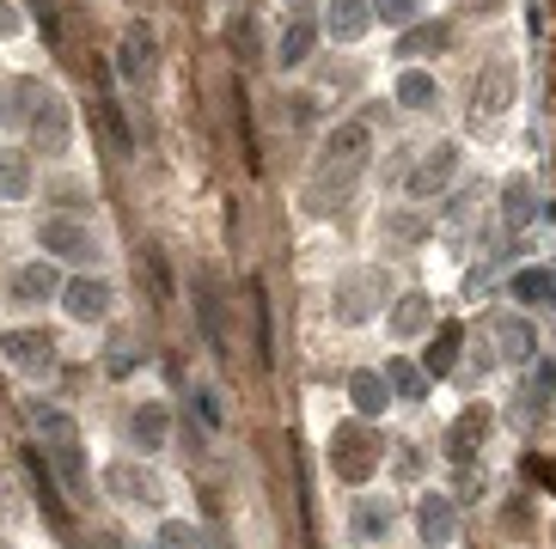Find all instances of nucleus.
<instances>
[{
	"mask_svg": "<svg viewBox=\"0 0 556 549\" xmlns=\"http://www.w3.org/2000/svg\"><path fill=\"white\" fill-rule=\"evenodd\" d=\"M374 153V116H349L325 135L318 153V178H312V208H343L349 190L361 183V165Z\"/></svg>",
	"mask_w": 556,
	"mask_h": 549,
	"instance_id": "f257e3e1",
	"label": "nucleus"
},
{
	"mask_svg": "<svg viewBox=\"0 0 556 549\" xmlns=\"http://www.w3.org/2000/svg\"><path fill=\"white\" fill-rule=\"evenodd\" d=\"M386 464V439L367 416L343 421L337 434H330V470L343 476V483H374V470Z\"/></svg>",
	"mask_w": 556,
	"mask_h": 549,
	"instance_id": "f03ea898",
	"label": "nucleus"
},
{
	"mask_svg": "<svg viewBox=\"0 0 556 549\" xmlns=\"http://www.w3.org/2000/svg\"><path fill=\"white\" fill-rule=\"evenodd\" d=\"M386 293H392V274L374 269V263H355V269L337 274V299H330V311L343 323H367L379 306H386Z\"/></svg>",
	"mask_w": 556,
	"mask_h": 549,
	"instance_id": "7ed1b4c3",
	"label": "nucleus"
},
{
	"mask_svg": "<svg viewBox=\"0 0 556 549\" xmlns=\"http://www.w3.org/2000/svg\"><path fill=\"white\" fill-rule=\"evenodd\" d=\"M190 299H197V323H202L208 355L227 360V355H232V323H227V293H220L214 269H197V274H190Z\"/></svg>",
	"mask_w": 556,
	"mask_h": 549,
	"instance_id": "20e7f679",
	"label": "nucleus"
},
{
	"mask_svg": "<svg viewBox=\"0 0 556 549\" xmlns=\"http://www.w3.org/2000/svg\"><path fill=\"white\" fill-rule=\"evenodd\" d=\"M458 178V141H441V146H428V159L409 165V183L404 195L422 208V202H434V195H446V183Z\"/></svg>",
	"mask_w": 556,
	"mask_h": 549,
	"instance_id": "39448f33",
	"label": "nucleus"
},
{
	"mask_svg": "<svg viewBox=\"0 0 556 549\" xmlns=\"http://www.w3.org/2000/svg\"><path fill=\"white\" fill-rule=\"evenodd\" d=\"M116 74L129 86H148L153 74H160V37H153L148 18H129V31L116 43Z\"/></svg>",
	"mask_w": 556,
	"mask_h": 549,
	"instance_id": "423d86ee",
	"label": "nucleus"
},
{
	"mask_svg": "<svg viewBox=\"0 0 556 549\" xmlns=\"http://www.w3.org/2000/svg\"><path fill=\"white\" fill-rule=\"evenodd\" d=\"M0 355H7V367L25 372V379H50L55 372V336L50 330H7V336H0Z\"/></svg>",
	"mask_w": 556,
	"mask_h": 549,
	"instance_id": "0eeeda50",
	"label": "nucleus"
},
{
	"mask_svg": "<svg viewBox=\"0 0 556 549\" xmlns=\"http://www.w3.org/2000/svg\"><path fill=\"white\" fill-rule=\"evenodd\" d=\"M416 537H422V549H441L458 537V501L453 495H441V488H422L416 495Z\"/></svg>",
	"mask_w": 556,
	"mask_h": 549,
	"instance_id": "6e6552de",
	"label": "nucleus"
},
{
	"mask_svg": "<svg viewBox=\"0 0 556 549\" xmlns=\"http://www.w3.org/2000/svg\"><path fill=\"white\" fill-rule=\"evenodd\" d=\"M111 306H116V293H111V281H99V274H74V281L62 288V311L74 323H104Z\"/></svg>",
	"mask_w": 556,
	"mask_h": 549,
	"instance_id": "1a4fd4ad",
	"label": "nucleus"
},
{
	"mask_svg": "<svg viewBox=\"0 0 556 549\" xmlns=\"http://www.w3.org/2000/svg\"><path fill=\"white\" fill-rule=\"evenodd\" d=\"M490 427H495V409L490 404H465V409H458V421L446 427V458H453V464L477 458V446L490 439Z\"/></svg>",
	"mask_w": 556,
	"mask_h": 549,
	"instance_id": "9d476101",
	"label": "nucleus"
},
{
	"mask_svg": "<svg viewBox=\"0 0 556 549\" xmlns=\"http://www.w3.org/2000/svg\"><path fill=\"white\" fill-rule=\"evenodd\" d=\"M37 239L50 244V257H62V263H92V257H99V239H92L80 220H67V214H50Z\"/></svg>",
	"mask_w": 556,
	"mask_h": 549,
	"instance_id": "9b49d317",
	"label": "nucleus"
},
{
	"mask_svg": "<svg viewBox=\"0 0 556 549\" xmlns=\"http://www.w3.org/2000/svg\"><path fill=\"white\" fill-rule=\"evenodd\" d=\"M397 525V507L386 501V495H361L355 507H349V537L355 544H386Z\"/></svg>",
	"mask_w": 556,
	"mask_h": 549,
	"instance_id": "f8f14e48",
	"label": "nucleus"
},
{
	"mask_svg": "<svg viewBox=\"0 0 556 549\" xmlns=\"http://www.w3.org/2000/svg\"><path fill=\"white\" fill-rule=\"evenodd\" d=\"M397 404V391H392V379H386V367H361L355 379H349V409H355V416H367V421H379L386 416V409Z\"/></svg>",
	"mask_w": 556,
	"mask_h": 549,
	"instance_id": "ddd939ff",
	"label": "nucleus"
},
{
	"mask_svg": "<svg viewBox=\"0 0 556 549\" xmlns=\"http://www.w3.org/2000/svg\"><path fill=\"white\" fill-rule=\"evenodd\" d=\"M539 214H544V202H539V183L532 178H507L502 183V227L507 232H532Z\"/></svg>",
	"mask_w": 556,
	"mask_h": 549,
	"instance_id": "4468645a",
	"label": "nucleus"
},
{
	"mask_svg": "<svg viewBox=\"0 0 556 549\" xmlns=\"http://www.w3.org/2000/svg\"><path fill=\"white\" fill-rule=\"evenodd\" d=\"M374 25V0H325V37L330 43H361Z\"/></svg>",
	"mask_w": 556,
	"mask_h": 549,
	"instance_id": "2eb2a0df",
	"label": "nucleus"
},
{
	"mask_svg": "<svg viewBox=\"0 0 556 549\" xmlns=\"http://www.w3.org/2000/svg\"><path fill=\"white\" fill-rule=\"evenodd\" d=\"M507 293H514V306H526V311L556 306V269H544V263H526V269L507 274Z\"/></svg>",
	"mask_w": 556,
	"mask_h": 549,
	"instance_id": "dca6fc26",
	"label": "nucleus"
},
{
	"mask_svg": "<svg viewBox=\"0 0 556 549\" xmlns=\"http://www.w3.org/2000/svg\"><path fill=\"white\" fill-rule=\"evenodd\" d=\"M495 336H502L507 367H539V330H532L520 311H502V318H495Z\"/></svg>",
	"mask_w": 556,
	"mask_h": 549,
	"instance_id": "f3484780",
	"label": "nucleus"
},
{
	"mask_svg": "<svg viewBox=\"0 0 556 549\" xmlns=\"http://www.w3.org/2000/svg\"><path fill=\"white\" fill-rule=\"evenodd\" d=\"M31 146H43V153H67V104L55 92H43V104H37L31 116Z\"/></svg>",
	"mask_w": 556,
	"mask_h": 549,
	"instance_id": "a211bd4d",
	"label": "nucleus"
},
{
	"mask_svg": "<svg viewBox=\"0 0 556 549\" xmlns=\"http://www.w3.org/2000/svg\"><path fill=\"white\" fill-rule=\"evenodd\" d=\"M129 439H135V452H160L165 439H172V409L165 404H135L129 409Z\"/></svg>",
	"mask_w": 556,
	"mask_h": 549,
	"instance_id": "6ab92c4d",
	"label": "nucleus"
},
{
	"mask_svg": "<svg viewBox=\"0 0 556 549\" xmlns=\"http://www.w3.org/2000/svg\"><path fill=\"white\" fill-rule=\"evenodd\" d=\"M37 104H43V86L37 80H7L0 86V123H7V129H31Z\"/></svg>",
	"mask_w": 556,
	"mask_h": 549,
	"instance_id": "aec40b11",
	"label": "nucleus"
},
{
	"mask_svg": "<svg viewBox=\"0 0 556 549\" xmlns=\"http://www.w3.org/2000/svg\"><path fill=\"white\" fill-rule=\"evenodd\" d=\"M446 43H453V18H422V25L404 31L397 55H404V62H422V55H446Z\"/></svg>",
	"mask_w": 556,
	"mask_h": 549,
	"instance_id": "412c9836",
	"label": "nucleus"
},
{
	"mask_svg": "<svg viewBox=\"0 0 556 549\" xmlns=\"http://www.w3.org/2000/svg\"><path fill=\"white\" fill-rule=\"evenodd\" d=\"M428 323H434V299H428L422 288H409V293H397V306H392V336H422Z\"/></svg>",
	"mask_w": 556,
	"mask_h": 549,
	"instance_id": "4be33fe9",
	"label": "nucleus"
},
{
	"mask_svg": "<svg viewBox=\"0 0 556 549\" xmlns=\"http://www.w3.org/2000/svg\"><path fill=\"white\" fill-rule=\"evenodd\" d=\"M397 104H404V111H434V104H441V80H434L428 67L409 62L404 74H397Z\"/></svg>",
	"mask_w": 556,
	"mask_h": 549,
	"instance_id": "5701e85b",
	"label": "nucleus"
},
{
	"mask_svg": "<svg viewBox=\"0 0 556 549\" xmlns=\"http://www.w3.org/2000/svg\"><path fill=\"white\" fill-rule=\"evenodd\" d=\"M312 43H318V18L294 13V18H288V31H281V43H276V62L281 67H300L312 55Z\"/></svg>",
	"mask_w": 556,
	"mask_h": 549,
	"instance_id": "b1692460",
	"label": "nucleus"
},
{
	"mask_svg": "<svg viewBox=\"0 0 556 549\" xmlns=\"http://www.w3.org/2000/svg\"><path fill=\"white\" fill-rule=\"evenodd\" d=\"M25 476H31V488H37V501H43V513H50L55 525H62V519H67L62 488H55V476H50V458H43V452H31V446H25Z\"/></svg>",
	"mask_w": 556,
	"mask_h": 549,
	"instance_id": "393cba45",
	"label": "nucleus"
},
{
	"mask_svg": "<svg viewBox=\"0 0 556 549\" xmlns=\"http://www.w3.org/2000/svg\"><path fill=\"white\" fill-rule=\"evenodd\" d=\"M458 323H441V330H434V342H428V355H422V372L428 379H446V372L458 367Z\"/></svg>",
	"mask_w": 556,
	"mask_h": 549,
	"instance_id": "a878e982",
	"label": "nucleus"
},
{
	"mask_svg": "<svg viewBox=\"0 0 556 549\" xmlns=\"http://www.w3.org/2000/svg\"><path fill=\"white\" fill-rule=\"evenodd\" d=\"M55 288H62V281H55V269L50 263H25V269H13V299H55Z\"/></svg>",
	"mask_w": 556,
	"mask_h": 549,
	"instance_id": "bb28decb",
	"label": "nucleus"
},
{
	"mask_svg": "<svg viewBox=\"0 0 556 549\" xmlns=\"http://www.w3.org/2000/svg\"><path fill=\"white\" fill-rule=\"evenodd\" d=\"M99 123H104V135H111V153H129L135 146L129 116H123V98H116L111 86H99Z\"/></svg>",
	"mask_w": 556,
	"mask_h": 549,
	"instance_id": "cd10ccee",
	"label": "nucleus"
},
{
	"mask_svg": "<svg viewBox=\"0 0 556 549\" xmlns=\"http://www.w3.org/2000/svg\"><path fill=\"white\" fill-rule=\"evenodd\" d=\"M386 379H392V391L404 397V404H422V397H428V372L416 367V360H404V355L386 360Z\"/></svg>",
	"mask_w": 556,
	"mask_h": 549,
	"instance_id": "c85d7f7f",
	"label": "nucleus"
},
{
	"mask_svg": "<svg viewBox=\"0 0 556 549\" xmlns=\"http://www.w3.org/2000/svg\"><path fill=\"white\" fill-rule=\"evenodd\" d=\"M251 323H257V360H263V367H276V336H269V293H263V281H251Z\"/></svg>",
	"mask_w": 556,
	"mask_h": 549,
	"instance_id": "c756f323",
	"label": "nucleus"
},
{
	"mask_svg": "<svg viewBox=\"0 0 556 549\" xmlns=\"http://www.w3.org/2000/svg\"><path fill=\"white\" fill-rule=\"evenodd\" d=\"M55 464H62V483L80 495L86 488V452H80V434H67V439H55Z\"/></svg>",
	"mask_w": 556,
	"mask_h": 549,
	"instance_id": "7c9ffc66",
	"label": "nucleus"
},
{
	"mask_svg": "<svg viewBox=\"0 0 556 549\" xmlns=\"http://www.w3.org/2000/svg\"><path fill=\"white\" fill-rule=\"evenodd\" d=\"M111 488L123 495V501H153V495H160L148 470H129V464H111Z\"/></svg>",
	"mask_w": 556,
	"mask_h": 549,
	"instance_id": "2f4dec72",
	"label": "nucleus"
},
{
	"mask_svg": "<svg viewBox=\"0 0 556 549\" xmlns=\"http://www.w3.org/2000/svg\"><path fill=\"white\" fill-rule=\"evenodd\" d=\"M502 104H507V67L495 62V67H483V80H477V111L495 116Z\"/></svg>",
	"mask_w": 556,
	"mask_h": 549,
	"instance_id": "473e14b6",
	"label": "nucleus"
},
{
	"mask_svg": "<svg viewBox=\"0 0 556 549\" xmlns=\"http://www.w3.org/2000/svg\"><path fill=\"white\" fill-rule=\"evenodd\" d=\"M25 416H31V427H37V434H50V439L80 434V427H74V416H67V409H55V404H31Z\"/></svg>",
	"mask_w": 556,
	"mask_h": 549,
	"instance_id": "72a5a7b5",
	"label": "nucleus"
},
{
	"mask_svg": "<svg viewBox=\"0 0 556 549\" xmlns=\"http://www.w3.org/2000/svg\"><path fill=\"white\" fill-rule=\"evenodd\" d=\"M160 549H214V544L202 537V525H190V519H165V525H160Z\"/></svg>",
	"mask_w": 556,
	"mask_h": 549,
	"instance_id": "f704fd0d",
	"label": "nucleus"
},
{
	"mask_svg": "<svg viewBox=\"0 0 556 549\" xmlns=\"http://www.w3.org/2000/svg\"><path fill=\"white\" fill-rule=\"evenodd\" d=\"M386 239H392L397 251H416V244L428 239V220L422 214H392V220H386Z\"/></svg>",
	"mask_w": 556,
	"mask_h": 549,
	"instance_id": "c9c22d12",
	"label": "nucleus"
},
{
	"mask_svg": "<svg viewBox=\"0 0 556 549\" xmlns=\"http://www.w3.org/2000/svg\"><path fill=\"white\" fill-rule=\"evenodd\" d=\"M232 55H239V62H257V25H251V13H239L232 18Z\"/></svg>",
	"mask_w": 556,
	"mask_h": 549,
	"instance_id": "e433bc0d",
	"label": "nucleus"
},
{
	"mask_svg": "<svg viewBox=\"0 0 556 549\" xmlns=\"http://www.w3.org/2000/svg\"><path fill=\"white\" fill-rule=\"evenodd\" d=\"M379 18H392V25H416V13H422V0H374Z\"/></svg>",
	"mask_w": 556,
	"mask_h": 549,
	"instance_id": "4c0bfd02",
	"label": "nucleus"
},
{
	"mask_svg": "<svg viewBox=\"0 0 556 549\" xmlns=\"http://www.w3.org/2000/svg\"><path fill=\"white\" fill-rule=\"evenodd\" d=\"M135 367H141V355H135V348H129V355H123V348H111V360H104V372H111V379H129Z\"/></svg>",
	"mask_w": 556,
	"mask_h": 549,
	"instance_id": "58836bf2",
	"label": "nucleus"
},
{
	"mask_svg": "<svg viewBox=\"0 0 556 549\" xmlns=\"http://www.w3.org/2000/svg\"><path fill=\"white\" fill-rule=\"evenodd\" d=\"M197 416H202V427H220V404H214V391H197Z\"/></svg>",
	"mask_w": 556,
	"mask_h": 549,
	"instance_id": "ea45409f",
	"label": "nucleus"
},
{
	"mask_svg": "<svg viewBox=\"0 0 556 549\" xmlns=\"http://www.w3.org/2000/svg\"><path fill=\"white\" fill-rule=\"evenodd\" d=\"M526 470H532V476H539V483L556 495V464H551V458H526Z\"/></svg>",
	"mask_w": 556,
	"mask_h": 549,
	"instance_id": "a19ab883",
	"label": "nucleus"
},
{
	"mask_svg": "<svg viewBox=\"0 0 556 549\" xmlns=\"http://www.w3.org/2000/svg\"><path fill=\"white\" fill-rule=\"evenodd\" d=\"M0 183H13V190H25V165H18V159H0Z\"/></svg>",
	"mask_w": 556,
	"mask_h": 549,
	"instance_id": "79ce46f5",
	"label": "nucleus"
},
{
	"mask_svg": "<svg viewBox=\"0 0 556 549\" xmlns=\"http://www.w3.org/2000/svg\"><path fill=\"white\" fill-rule=\"evenodd\" d=\"M13 31H18V13L7 7V0H0V37H13Z\"/></svg>",
	"mask_w": 556,
	"mask_h": 549,
	"instance_id": "37998d69",
	"label": "nucleus"
},
{
	"mask_svg": "<svg viewBox=\"0 0 556 549\" xmlns=\"http://www.w3.org/2000/svg\"><path fill=\"white\" fill-rule=\"evenodd\" d=\"M99 549H123V544H116V537H111V532H104V544H99Z\"/></svg>",
	"mask_w": 556,
	"mask_h": 549,
	"instance_id": "c03bdc74",
	"label": "nucleus"
}]
</instances>
